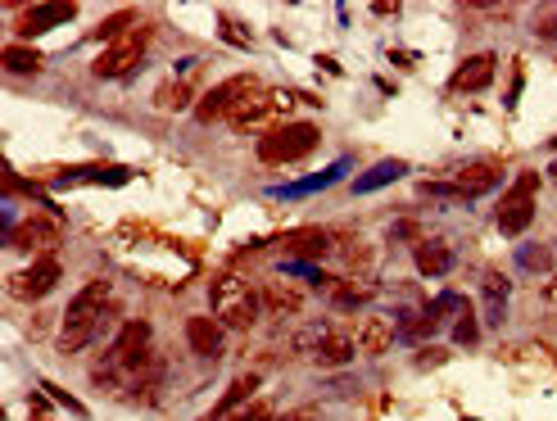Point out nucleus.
I'll return each mask as SVG.
<instances>
[{
	"label": "nucleus",
	"mask_w": 557,
	"mask_h": 421,
	"mask_svg": "<svg viewBox=\"0 0 557 421\" xmlns=\"http://www.w3.org/2000/svg\"><path fill=\"white\" fill-rule=\"evenodd\" d=\"M272 105V91L254 78V73H241V78H227L223 87H214L199 105H195V118L199 122H232L241 131L258 127L263 122V109Z\"/></svg>",
	"instance_id": "1"
},
{
	"label": "nucleus",
	"mask_w": 557,
	"mask_h": 421,
	"mask_svg": "<svg viewBox=\"0 0 557 421\" xmlns=\"http://www.w3.org/2000/svg\"><path fill=\"white\" fill-rule=\"evenodd\" d=\"M118 317V304L109 295V281H91L73 295L63 313V326H59V354H82V349Z\"/></svg>",
	"instance_id": "2"
},
{
	"label": "nucleus",
	"mask_w": 557,
	"mask_h": 421,
	"mask_svg": "<svg viewBox=\"0 0 557 421\" xmlns=\"http://www.w3.org/2000/svg\"><path fill=\"white\" fill-rule=\"evenodd\" d=\"M317 122H282V127H272L263 140H258V159L267 168H282V164H300L317 150Z\"/></svg>",
	"instance_id": "3"
},
{
	"label": "nucleus",
	"mask_w": 557,
	"mask_h": 421,
	"mask_svg": "<svg viewBox=\"0 0 557 421\" xmlns=\"http://www.w3.org/2000/svg\"><path fill=\"white\" fill-rule=\"evenodd\" d=\"M59 276H63L59 258H55V254H41V258H32L28 267H19V272L5 276V290H10L14 299H23V304H37V299H46V295L59 286Z\"/></svg>",
	"instance_id": "4"
},
{
	"label": "nucleus",
	"mask_w": 557,
	"mask_h": 421,
	"mask_svg": "<svg viewBox=\"0 0 557 421\" xmlns=\"http://www.w3.org/2000/svg\"><path fill=\"white\" fill-rule=\"evenodd\" d=\"M535 186H539V173H521L512 181V190L503 195V204H499V232L503 236L530 232V223H535Z\"/></svg>",
	"instance_id": "5"
},
{
	"label": "nucleus",
	"mask_w": 557,
	"mask_h": 421,
	"mask_svg": "<svg viewBox=\"0 0 557 421\" xmlns=\"http://www.w3.org/2000/svg\"><path fill=\"white\" fill-rule=\"evenodd\" d=\"M146 41H150V28H136L131 37H122V41H114L100 59H96V78H127L136 63H141V55H146Z\"/></svg>",
	"instance_id": "6"
},
{
	"label": "nucleus",
	"mask_w": 557,
	"mask_h": 421,
	"mask_svg": "<svg viewBox=\"0 0 557 421\" xmlns=\"http://www.w3.org/2000/svg\"><path fill=\"white\" fill-rule=\"evenodd\" d=\"M68 19H78V5H73V0H55V5H28V10L14 19V32L28 41V37H41V32L68 23Z\"/></svg>",
	"instance_id": "7"
},
{
	"label": "nucleus",
	"mask_w": 557,
	"mask_h": 421,
	"mask_svg": "<svg viewBox=\"0 0 557 421\" xmlns=\"http://www.w3.org/2000/svg\"><path fill=\"white\" fill-rule=\"evenodd\" d=\"M480 299H485V322H490V326H503V317H508V299H512V281H508V272L485 267V272H480Z\"/></svg>",
	"instance_id": "8"
},
{
	"label": "nucleus",
	"mask_w": 557,
	"mask_h": 421,
	"mask_svg": "<svg viewBox=\"0 0 557 421\" xmlns=\"http://www.w3.org/2000/svg\"><path fill=\"white\" fill-rule=\"evenodd\" d=\"M490 82H494V55L480 50V55H471L467 63H458V73L449 78V91H458V96H480Z\"/></svg>",
	"instance_id": "9"
},
{
	"label": "nucleus",
	"mask_w": 557,
	"mask_h": 421,
	"mask_svg": "<svg viewBox=\"0 0 557 421\" xmlns=\"http://www.w3.org/2000/svg\"><path fill=\"white\" fill-rule=\"evenodd\" d=\"M354 340H359V349L367 358H381L385 349L399 340V331H394V322L385 317V313H367L363 322H359V331H354Z\"/></svg>",
	"instance_id": "10"
},
{
	"label": "nucleus",
	"mask_w": 557,
	"mask_h": 421,
	"mask_svg": "<svg viewBox=\"0 0 557 421\" xmlns=\"http://www.w3.org/2000/svg\"><path fill=\"white\" fill-rule=\"evenodd\" d=\"M286 249H291V258H300V263H317V258H326V254L335 249V232H331V227H300V232H291Z\"/></svg>",
	"instance_id": "11"
},
{
	"label": "nucleus",
	"mask_w": 557,
	"mask_h": 421,
	"mask_svg": "<svg viewBox=\"0 0 557 421\" xmlns=\"http://www.w3.org/2000/svg\"><path fill=\"white\" fill-rule=\"evenodd\" d=\"M503 181V159H476V164H467L462 173H458V190L462 195H490L494 186Z\"/></svg>",
	"instance_id": "12"
},
{
	"label": "nucleus",
	"mask_w": 557,
	"mask_h": 421,
	"mask_svg": "<svg viewBox=\"0 0 557 421\" xmlns=\"http://www.w3.org/2000/svg\"><path fill=\"white\" fill-rule=\"evenodd\" d=\"M5 240H10V249H23V254L41 258L37 249H50V245L59 240V232H55V223H46V218H28V223H19Z\"/></svg>",
	"instance_id": "13"
},
{
	"label": "nucleus",
	"mask_w": 557,
	"mask_h": 421,
	"mask_svg": "<svg viewBox=\"0 0 557 421\" xmlns=\"http://www.w3.org/2000/svg\"><path fill=\"white\" fill-rule=\"evenodd\" d=\"M223 322L218 317H190L186 322V340H190V349L199 358H218L223 354Z\"/></svg>",
	"instance_id": "14"
},
{
	"label": "nucleus",
	"mask_w": 557,
	"mask_h": 421,
	"mask_svg": "<svg viewBox=\"0 0 557 421\" xmlns=\"http://www.w3.org/2000/svg\"><path fill=\"white\" fill-rule=\"evenodd\" d=\"M254 394H258V376H254V372H241V376L227 385V394L218 399L214 417H204V421H227L232 412H241L245 403H254Z\"/></svg>",
	"instance_id": "15"
},
{
	"label": "nucleus",
	"mask_w": 557,
	"mask_h": 421,
	"mask_svg": "<svg viewBox=\"0 0 557 421\" xmlns=\"http://www.w3.org/2000/svg\"><path fill=\"white\" fill-rule=\"evenodd\" d=\"M258 299L272 313H295L304 304V290L295 286V281H286V276H272V281H263V286H258Z\"/></svg>",
	"instance_id": "16"
},
{
	"label": "nucleus",
	"mask_w": 557,
	"mask_h": 421,
	"mask_svg": "<svg viewBox=\"0 0 557 421\" xmlns=\"http://www.w3.org/2000/svg\"><path fill=\"white\" fill-rule=\"evenodd\" d=\"M208 295H214V308L223 313V308L241 304L245 295H254V286H249V281H245V272L227 267V272H218V276H214V290H208Z\"/></svg>",
	"instance_id": "17"
},
{
	"label": "nucleus",
	"mask_w": 557,
	"mask_h": 421,
	"mask_svg": "<svg viewBox=\"0 0 557 421\" xmlns=\"http://www.w3.org/2000/svg\"><path fill=\"white\" fill-rule=\"evenodd\" d=\"M453 267V249L444 240H422L417 245V272L422 276H444Z\"/></svg>",
	"instance_id": "18"
},
{
	"label": "nucleus",
	"mask_w": 557,
	"mask_h": 421,
	"mask_svg": "<svg viewBox=\"0 0 557 421\" xmlns=\"http://www.w3.org/2000/svg\"><path fill=\"white\" fill-rule=\"evenodd\" d=\"M354 354H359V340L344 335V331H326V340L317 344V358H322L326 367H344Z\"/></svg>",
	"instance_id": "19"
},
{
	"label": "nucleus",
	"mask_w": 557,
	"mask_h": 421,
	"mask_svg": "<svg viewBox=\"0 0 557 421\" xmlns=\"http://www.w3.org/2000/svg\"><path fill=\"white\" fill-rule=\"evenodd\" d=\"M372 295H376V286H372V281H363V276H350V281H331V299H335L340 308H359V304H372Z\"/></svg>",
	"instance_id": "20"
},
{
	"label": "nucleus",
	"mask_w": 557,
	"mask_h": 421,
	"mask_svg": "<svg viewBox=\"0 0 557 421\" xmlns=\"http://www.w3.org/2000/svg\"><path fill=\"white\" fill-rule=\"evenodd\" d=\"M0 63H5L10 73L28 78V73H41L46 55H41V50H32V46H23V41H14V46H5V50H0Z\"/></svg>",
	"instance_id": "21"
},
{
	"label": "nucleus",
	"mask_w": 557,
	"mask_h": 421,
	"mask_svg": "<svg viewBox=\"0 0 557 421\" xmlns=\"http://www.w3.org/2000/svg\"><path fill=\"white\" fill-rule=\"evenodd\" d=\"M408 173V164L403 159H385V164H376V168H367V173H359V181H354V190L359 195H372V190H381V186H390V181H399Z\"/></svg>",
	"instance_id": "22"
},
{
	"label": "nucleus",
	"mask_w": 557,
	"mask_h": 421,
	"mask_svg": "<svg viewBox=\"0 0 557 421\" xmlns=\"http://www.w3.org/2000/svg\"><path fill=\"white\" fill-rule=\"evenodd\" d=\"M258 313H263V299H258V290H254V295H245L241 304L223 308V313H218V322H223L227 331H249V326L258 322Z\"/></svg>",
	"instance_id": "23"
},
{
	"label": "nucleus",
	"mask_w": 557,
	"mask_h": 421,
	"mask_svg": "<svg viewBox=\"0 0 557 421\" xmlns=\"http://www.w3.org/2000/svg\"><path fill=\"white\" fill-rule=\"evenodd\" d=\"M344 177V164H331L326 173H313V177H304V181H291V186H276L272 195H282V199H295V195H308V190H326L331 181H340Z\"/></svg>",
	"instance_id": "24"
},
{
	"label": "nucleus",
	"mask_w": 557,
	"mask_h": 421,
	"mask_svg": "<svg viewBox=\"0 0 557 421\" xmlns=\"http://www.w3.org/2000/svg\"><path fill=\"white\" fill-rule=\"evenodd\" d=\"M517 267L526 276H544V272H553V249L548 245H521L517 249Z\"/></svg>",
	"instance_id": "25"
},
{
	"label": "nucleus",
	"mask_w": 557,
	"mask_h": 421,
	"mask_svg": "<svg viewBox=\"0 0 557 421\" xmlns=\"http://www.w3.org/2000/svg\"><path fill=\"white\" fill-rule=\"evenodd\" d=\"M350 240V236H344ZM372 263H376V249L372 245H359V240H350V249H344V263H340V272L344 276H363V272H372Z\"/></svg>",
	"instance_id": "26"
},
{
	"label": "nucleus",
	"mask_w": 557,
	"mask_h": 421,
	"mask_svg": "<svg viewBox=\"0 0 557 421\" xmlns=\"http://www.w3.org/2000/svg\"><path fill=\"white\" fill-rule=\"evenodd\" d=\"M218 37H223V41H232V46H241V50H245V46H254V32H249L236 14H218Z\"/></svg>",
	"instance_id": "27"
},
{
	"label": "nucleus",
	"mask_w": 557,
	"mask_h": 421,
	"mask_svg": "<svg viewBox=\"0 0 557 421\" xmlns=\"http://www.w3.org/2000/svg\"><path fill=\"white\" fill-rule=\"evenodd\" d=\"M136 19H141V10H118L114 19H105V23H100V37L114 46V41H122V32H127V28H136Z\"/></svg>",
	"instance_id": "28"
},
{
	"label": "nucleus",
	"mask_w": 557,
	"mask_h": 421,
	"mask_svg": "<svg viewBox=\"0 0 557 421\" xmlns=\"http://www.w3.org/2000/svg\"><path fill=\"white\" fill-rule=\"evenodd\" d=\"M155 105L177 114V109H186V105H190V87H186V82H168L164 91H155Z\"/></svg>",
	"instance_id": "29"
},
{
	"label": "nucleus",
	"mask_w": 557,
	"mask_h": 421,
	"mask_svg": "<svg viewBox=\"0 0 557 421\" xmlns=\"http://www.w3.org/2000/svg\"><path fill=\"white\" fill-rule=\"evenodd\" d=\"M535 37H544V41H557V5H548V10H535Z\"/></svg>",
	"instance_id": "30"
},
{
	"label": "nucleus",
	"mask_w": 557,
	"mask_h": 421,
	"mask_svg": "<svg viewBox=\"0 0 557 421\" xmlns=\"http://www.w3.org/2000/svg\"><path fill=\"white\" fill-rule=\"evenodd\" d=\"M46 394L55 399V403H63L68 412H73V417H87V403L82 399H73V394H68V390H59V385H46Z\"/></svg>",
	"instance_id": "31"
},
{
	"label": "nucleus",
	"mask_w": 557,
	"mask_h": 421,
	"mask_svg": "<svg viewBox=\"0 0 557 421\" xmlns=\"http://www.w3.org/2000/svg\"><path fill=\"white\" fill-rule=\"evenodd\" d=\"M476 331H480V326H476V317H471V308H467V313L458 317V326H453V340H458V344H476Z\"/></svg>",
	"instance_id": "32"
},
{
	"label": "nucleus",
	"mask_w": 557,
	"mask_h": 421,
	"mask_svg": "<svg viewBox=\"0 0 557 421\" xmlns=\"http://www.w3.org/2000/svg\"><path fill=\"white\" fill-rule=\"evenodd\" d=\"M440 363H449V349H422V354H417V367H440Z\"/></svg>",
	"instance_id": "33"
},
{
	"label": "nucleus",
	"mask_w": 557,
	"mask_h": 421,
	"mask_svg": "<svg viewBox=\"0 0 557 421\" xmlns=\"http://www.w3.org/2000/svg\"><path fill=\"white\" fill-rule=\"evenodd\" d=\"M417 195H426V199H444V195H462V190L440 186V181H422V186H417Z\"/></svg>",
	"instance_id": "34"
},
{
	"label": "nucleus",
	"mask_w": 557,
	"mask_h": 421,
	"mask_svg": "<svg viewBox=\"0 0 557 421\" xmlns=\"http://www.w3.org/2000/svg\"><path fill=\"white\" fill-rule=\"evenodd\" d=\"M267 421H317V408H295V412H272Z\"/></svg>",
	"instance_id": "35"
},
{
	"label": "nucleus",
	"mask_w": 557,
	"mask_h": 421,
	"mask_svg": "<svg viewBox=\"0 0 557 421\" xmlns=\"http://www.w3.org/2000/svg\"><path fill=\"white\" fill-rule=\"evenodd\" d=\"M394 240H417V223H394ZM422 245V240H417Z\"/></svg>",
	"instance_id": "36"
},
{
	"label": "nucleus",
	"mask_w": 557,
	"mask_h": 421,
	"mask_svg": "<svg viewBox=\"0 0 557 421\" xmlns=\"http://www.w3.org/2000/svg\"><path fill=\"white\" fill-rule=\"evenodd\" d=\"M539 304H553V308H557V276H553V281H544V290H539Z\"/></svg>",
	"instance_id": "37"
},
{
	"label": "nucleus",
	"mask_w": 557,
	"mask_h": 421,
	"mask_svg": "<svg viewBox=\"0 0 557 421\" xmlns=\"http://www.w3.org/2000/svg\"><path fill=\"white\" fill-rule=\"evenodd\" d=\"M372 14H381V19H385V14H399V5H390V0H381V5H372Z\"/></svg>",
	"instance_id": "38"
},
{
	"label": "nucleus",
	"mask_w": 557,
	"mask_h": 421,
	"mask_svg": "<svg viewBox=\"0 0 557 421\" xmlns=\"http://www.w3.org/2000/svg\"><path fill=\"white\" fill-rule=\"evenodd\" d=\"M553 150H557V136H553Z\"/></svg>",
	"instance_id": "39"
},
{
	"label": "nucleus",
	"mask_w": 557,
	"mask_h": 421,
	"mask_svg": "<svg viewBox=\"0 0 557 421\" xmlns=\"http://www.w3.org/2000/svg\"><path fill=\"white\" fill-rule=\"evenodd\" d=\"M553 177H557V164H553Z\"/></svg>",
	"instance_id": "40"
}]
</instances>
